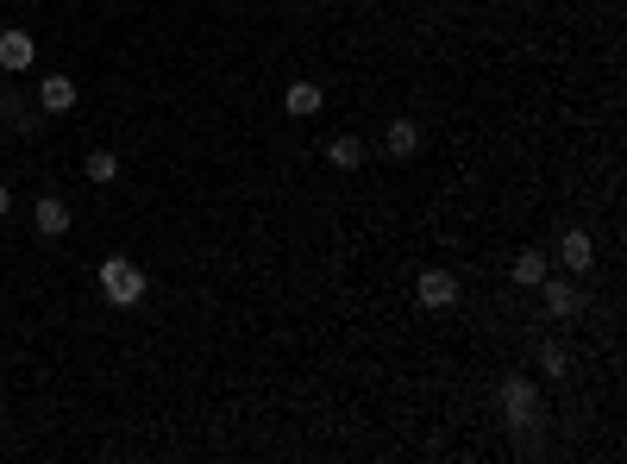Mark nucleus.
I'll use <instances>...</instances> for the list:
<instances>
[{
  "label": "nucleus",
  "mask_w": 627,
  "mask_h": 464,
  "mask_svg": "<svg viewBox=\"0 0 627 464\" xmlns=\"http://www.w3.org/2000/svg\"><path fill=\"white\" fill-rule=\"evenodd\" d=\"M502 414H508V427H515L521 439H533V427L546 421V408H540V389H533V377H508V383H502Z\"/></svg>",
  "instance_id": "nucleus-1"
},
{
  "label": "nucleus",
  "mask_w": 627,
  "mask_h": 464,
  "mask_svg": "<svg viewBox=\"0 0 627 464\" xmlns=\"http://www.w3.org/2000/svg\"><path fill=\"white\" fill-rule=\"evenodd\" d=\"M101 289H107V301L132 308V301L145 295V270H138L132 258H107V264H101Z\"/></svg>",
  "instance_id": "nucleus-2"
},
{
  "label": "nucleus",
  "mask_w": 627,
  "mask_h": 464,
  "mask_svg": "<svg viewBox=\"0 0 627 464\" xmlns=\"http://www.w3.org/2000/svg\"><path fill=\"white\" fill-rule=\"evenodd\" d=\"M540 295H546V314H552V320H571L577 308H584L577 283H565V276H540Z\"/></svg>",
  "instance_id": "nucleus-3"
},
{
  "label": "nucleus",
  "mask_w": 627,
  "mask_h": 464,
  "mask_svg": "<svg viewBox=\"0 0 627 464\" xmlns=\"http://www.w3.org/2000/svg\"><path fill=\"white\" fill-rule=\"evenodd\" d=\"M452 301H458V276H452V270H421V308L446 314Z\"/></svg>",
  "instance_id": "nucleus-4"
},
{
  "label": "nucleus",
  "mask_w": 627,
  "mask_h": 464,
  "mask_svg": "<svg viewBox=\"0 0 627 464\" xmlns=\"http://www.w3.org/2000/svg\"><path fill=\"white\" fill-rule=\"evenodd\" d=\"M38 107L44 113H69L76 107V82L69 76H38Z\"/></svg>",
  "instance_id": "nucleus-5"
},
{
  "label": "nucleus",
  "mask_w": 627,
  "mask_h": 464,
  "mask_svg": "<svg viewBox=\"0 0 627 464\" xmlns=\"http://www.w3.org/2000/svg\"><path fill=\"white\" fill-rule=\"evenodd\" d=\"M32 57H38V44L26 32H0V69H32Z\"/></svg>",
  "instance_id": "nucleus-6"
},
{
  "label": "nucleus",
  "mask_w": 627,
  "mask_h": 464,
  "mask_svg": "<svg viewBox=\"0 0 627 464\" xmlns=\"http://www.w3.org/2000/svg\"><path fill=\"white\" fill-rule=\"evenodd\" d=\"M559 258H565V270H590L596 245H590V232H584V226H571L565 239H559Z\"/></svg>",
  "instance_id": "nucleus-7"
},
{
  "label": "nucleus",
  "mask_w": 627,
  "mask_h": 464,
  "mask_svg": "<svg viewBox=\"0 0 627 464\" xmlns=\"http://www.w3.org/2000/svg\"><path fill=\"white\" fill-rule=\"evenodd\" d=\"M383 151H389V157H414V151H421V126H414V120H389Z\"/></svg>",
  "instance_id": "nucleus-8"
},
{
  "label": "nucleus",
  "mask_w": 627,
  "mask_h": 464,
  "mask_svg": "<svg viewBox=\"0 0 627 464\" xmlns=\"http://www.w3.org/2000/svg\"><path fill=\"white\" fill-rule=\"evenodd\" d=\"M32 220H38V232H44V239H63V232H69V207H63L57 195H44Z\"/></svg>",
  "instance_id": "nucleus-9"
},
{
  "label": "nucleus",
  "mask_w": 627,
  "mask_h": 464,
  "mask_svg": "<svg viewBox=\"0 0 627 464\" xmlns=\"http://www.w3.org/2000/svg\"><path fill=\"white\" fill-rule=\"evenodd\" d=\"M508 276H515L521 289H540V276H546V258H540V251H521V258H515V270H508Z\"/></svg>",
  "instance_id": "nucleus-10"
},
{
  "label": "nucleus",
  "mask_w": 627,
  "mask_h": 464,
  "mask_svg": "<svg viewBox=\"0 0 627 464\" xmlns=\"http://www.w3.org/2000/svg\"><path fill=\"white\" fill-rule=\"evenodd\" d=\"M327 157H333V170H358L364 164V145H358V138H333Z\"/></svg>",
  "instance_id": "nucleus-11"
},
{
  "label": "nucleus",
  "mask_w": 627,
  "mask_h": 464,
  "mask_svg": "<svg viewBox=\"0 0 627 464\" xmlns=\"http://www.w3.org/2000/svg\"><path fill=\"white\" fill-rule=\"evenodd\" d=\"M82 176H88V182H113V176H120V157H113V151H88Z\"/></svg>",
  "instance_id": "nucleus-12"
},
{
  "label": "nucleus",
  "mask_w": 627,
  "mask_h": 464,
  "mask_svg": "<svg viewBox=\"0 0 627 464\" xmlns=\"http://www.w3.org/2000/svg\"><path fill=\"white\" fill-rule=\"evenodd\" d=\"M289 113H301V120L320 113V88L314 82H289Z\"/></svg>",
  "instance_id": "nucleus-13"
},
{
  "label": "nucleus",
  "mask_w": 627,
  "mask_h": 464,
  "mask_svg": "<svg viewBox=\"0 0 627 464\" xmlns=\"http://www.w3.org/2000/svg\"><path fill=\"white\" fill-rule=\"evenodd\" d=\"M565 364H571V358H565V345H559V339H546V345H540V370H546V377H565Z\"/></svg>",
  "instance_id": "nucleus-14"
},
{
  "label": "nucleus",
  "mask_w": 627,
  "mask_h": 464,
  "mask_svg": "<svg viewBox=\"0 0 627 464\" xmlns=\"http://www.w3.org/2000/svg\"><path fill=\"white\" fill-rule=\"evenodd\" d=\"M7 207H13V189H7V182H0V220H7Z\"/></svg>",
  "instance_id": "nucleus-15"
}]
</instances>
